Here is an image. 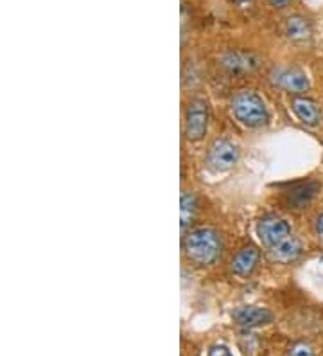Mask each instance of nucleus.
Segmentation results:
<instances>
[{
  "instance_id": "7",
  "label": "nucleus",
  "mask_w": 323,
  "mask_h": 356,
  "mask_svg": "<svg viewBox=\"0 0 323 356\" xmlns=\"http://www.w3.org/2000/svg\"><path fill=\"white\" fill-rule=\"evenodd\" d=\"M208 128V104L205 99L194 97L185 110V137L190 143H198L205 137Z\"/></svg>"
},
{
  "instance_id": "4",
  "label": "nucleus",
  "mask_w": 323,
  "mask_h": 356,
  "mask_svg": "<svg viewBox=\"0 0 323 356\" xmlns=\"http://www.w3.org/2000/svg\"><path fill=\"white\" fill-rule=\"evenodd\" d=\"M217 61H220L221 69L233 76L251 74L263 65V60H260L258 54L251 51H245V49H232V51L223 52L217 58Z\"/></svg>"
},
{
  "instance_id": "13",
  "label": "nucleus",
  "mask_w": 323,
  "mask_h": 356,
  "mask_svg": "<svg viewBox=\"0 0 323 356\" xmlns=\"http://www.w3.org/2000/svg\"><path fill=\"white\" fill-rule=\"evenodd\" d=\"M301 256V243L295 236L272 248V257L279 263H293Z\"/></svg>"
},
{
  "instance_id": "11",
  "label": "nucleus",
  "mask_w": 323,
  "mask_h": 356,
  "mask_svg": "<svg viewBox=\"0 0 323 356\" xmlns=\"http://www.w3.org/2000/svg\"><path fill=\"white\" fill-rule=\"evenodd\" d=\"M318 193L320 184L315 182V180L298 182L285 193V202H288V205H291L293 209H301L315 200Z\"/></svg>"
},
{
  "instance_id": "9",
  "label": "nucleus",
  "mask_w": 323,
  "mask_h": 356,
  "mask_svg": "<svg viewBox=\"0 0 323 356\" xmlns=\"http://www.w3.org/2000/svg\"><path fill=\"white\" fill-rule=\"evenodd\" d=\"M291 110H293L295 118L306 124V127L315 128L322 122V108L316 101L309 99L306 96H297L291 99Z\"/></svg>"
},
{
  "instance_id": "19",
  "label": "nucleus",
  "mask_w": 323,
  "mask_h": 356,
  "mask_svg": "<svg viewBox=\"0 0 323 356\" xmlns=\"http://www.w3.org/2000/svg\"><path fill=\"white\" fill-rule=\"evenodd\" d=\"M230 2H232V4H235V6H239V8H242V6L250 4L251 0H230Z\"/></svg>"
},
{
  "instance_id": "18",
  "label": "nucleus",
  "mask_w": 323,
  "mask_h": 356,
  "mask_svg": "<svg viewBox=\"0 0 323 356\" xmlns=\"http://www.w3.org/2000/svg\"><path fill=\"white\" fill-rule=\"evenodd\" d=\"M315 230H316V236H318L320 239L323 241V213L320 214L318 218H316V222H315Z\"/></svg>"
},
{
  "instance_id": "15",
  "label": "nucleus",
  "mask_w": 323,
  "mask_h": 356,
  "mask_svg": "<svg viewBox=\"0 0 323 356\" xmlns=\"http://www.w3.org/2000/svg\"><path fill=\"white\" fill-rule=\"evenodd\" d=\"M289 356H315V351L310 348L309 343H295L291 351H289Z\"/></svg>"
},
{
  "instance_id": "2",
  "label": "nucleus",
  "mask_w": 323,
  "mask_h": 356,
  "mask_svg": "<svg viewBox=\"0 0 323 356\" xmlns=\"http://www.w3.org/2000/svg\"><path fill=\"white\" fill-rule=\"evenodd\" d=\"M235 119L246 128H263L270 122V112L264 99L254 90H239L230 101Z\"/></svg>"
},
{
  "instance_id": "8",
  "label": "nucleus",
  "mask_w": 323,
  "mask_h": 356,
  "mask_svg": "<svg viewBox=\"0 0 323 356\" xmlns=\"http://www.w3.org/2000/svg\"><path fill=\"white\" fill-rule=\"evenodd\" d=\"M282 33H284L285 38L291 42V44L304 45L309 44L315 35V27L309 18L304 17L300 13L289 15L284 20V26H282Z\"/></svg>"
},
{
  "instance_id": "16",
  "label": "nucleus",
  "mask_w": 323,
  "mask_h": 356,
  "mask_svg": "<svg viewBox=\"0 0 323 356\" xmlns=\"http://www.w3.org/2000/svg\"><path fill=\"white\" fill-rule=\"evenodd\" d=\"M267 6L272 9H276V11H282V9L289 8V6L293 4V0H266Z\"/></svg>"
},
{
  "instance_id": "12",
  "label": "nucleus",
  "mask_w": 323,
  "mask_h": 356,
  "mask_svg": "<svg viewBox=\"0 0 323 356\" xmlns=\"http://www.w3.org/2000/svg\"><path fill=\"white\" fill-rule=\"evenodd\" d=\"M258 257H260V252H258L257 247H254V245H250V247H242L241 250H237L235 256L230 261V270H232V274L239 275V277L250 275L255 270V266H257Z\"/></svg>"
},
{
  "instance_id": "10",
  "label": "nucleus",
  "mask_w": 323,
  "mask_h": 356,
  "mask_svg": "<svg viewBox=\"0 0 323 356\" xmlns=\"http://www.w3.org/2000/svg\"><path fill=\"white\" fill-rule=\"evenodd\" d=\"M232 318L237 326L250 330V327H258L273 322V313L258 306H241L232 313Z\"/></svg>"
},
{
  "instance_id": "5",
  "label": "nucleus",
  "mask_w": 323,
  "mask_h": 356,
  "mask_svg": "<svg viewBox=\"0 0 323 356\" xmlns=\"http://www.w3.org/2000/svg\"><path fill=\"white\" fill-rule=\"evenodd\" d=\"M270 81L273 87L297 96H301L310 87L307 74L298 67H276L270 72Z\"/></svg>"
},
{
  "instance_id": "3",
  "label": "nucleus",
  "mask_w": 323,
  "mask_h": 356,
  "mask_svg": "<svg viewBox=\"0 0 323 356\" xmlns=\"http://www.w3.org/2000/svg\"><path fill=\"white\" fill-rule=\"evenodd\" d=\"M239 155H241L239 146L233 140L226 139V137H217L208 144L205 164L210 171L223 173V171L232 170L239 161Z\"/></svg>"
},
{
  "instance_id": "17",
  "label": "nucleus",
  "mask_w": 323,
  "mask_h": 356,
  "mask_svg": "<svg viewBox=\"0 0 323 356\" xmlns=\"http://www.w3.org/2000/svg\"><path fill=\"white\" fill-rule=\"evenodd\" d=\"M208 356H233V355L230 353V349L224 348V346H214V348H210V351H208Z\"/></svg>"
},
{
  "instance_id": "6",
  "label": "nucleus",
  "mask_w": 323,
  "mask_h": 356,
  "mask_svg": "<svg viewBox=\"0 0 323 356\" xmlns=\"http://www.w3.org/2000/svg\"><path fill=\"white\" fill-rule=\"evenodd\" d=\"M255 230H257L260 243L270 248V250L293 236L291 234V225L285 222L284 218H279L275 214H267V216L260 218Z\"/></svg>"
},
{
  "instance_id": "14",
  "label": "nucleus",
  "mask_w": 323,
  "mask_h": 356,
  "mask_svg": "<svg viewBox=\"0 0 323 356\" xmlns=\"http://www.w3.org/2000/svg\"><path fill=\"white\" fill-rule=\"evenodd\" d=\"M198 213V198L192 191L181 193V229H187Z\"/></svg>"
},
{
  "instance_id": "1",
  "label": "nucleus",
  "mask_w": 323,
  "mask_h": 356,
  "mask_svg": "<svg viewBox=\"0 0 323 356\" xmlns=\"http://www.w3.org/2000/svg\"><path fill=\"white\" fill-rule=\"evenodd\" d=\"M223 241L217 230L208 227L190 230L183 239V254L196 266H210L220 259Z\"/></svg>"
}]
</instances>
